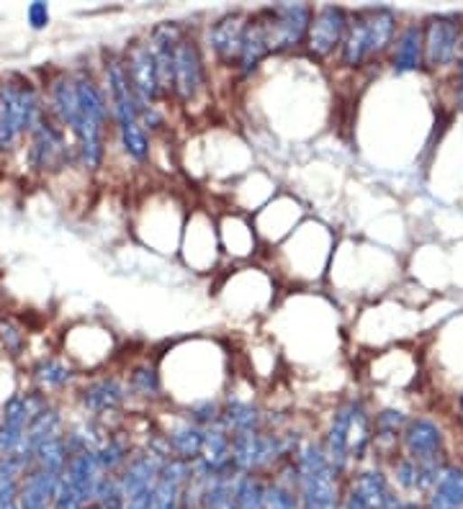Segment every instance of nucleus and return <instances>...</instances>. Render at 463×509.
<instances>
[{"mask_svg": "<svg viewBox=\"0 0 463 509\" xmlns=\"http://www.w3.org/2000/svg\"><path fill=\"white\" fill-rule=\"evenodd\" d=\"M101 83L108 98V111H111V124L116 132L121 153L126 154L132 162L144 165L153 160V136L139 121V101L132 90V83L126 78V69L121 62L119 51H106L101 62Z\"/></svg>", "mask_w": 463, "mask_h": 509, "instance_id": "f257e3e1", "label": "nucleus"}, {"mask_svg": "<svg viewBox=\"0 0 463 509\" xmlns=\"http://www.w3.org/2000/svg\"><path fill=\"white\" fill-rule=\"evenodd\" d=\"M75 75V90H78V126L72 132L75 153L80 168L96 170L106 162V147H108V98L98 75H93L88 68L72 72Z\"/></svg>", "mask_w": 463, "mask_h": 509, "instance_id": "f03ea898", "label": "nucleus"}, {"mask_svg": "<svg viewBox=\"0 0 463 509\" xmlns=\"http://www.w3.org/2000/svg\"><path fill=\"white\" fill-rule=\"evenodd\" d=\"M162 93L165 101L190 111L208 98V65H206L204 42L190 32L175 39L171 50V62L162 72Z\"/></svg>", "mask_w": 463, "mask_h": 509, "instance_id": "7ed1b4c3", "label": "nucleus"}, {"mask_svg": "<svg viewBox=\"0 0 463 509\" xmlns=\"http://www.w3.org/2000/svg\"><path fill=\"white\" fill-rule=\"evenodd\" d=\"M289 460L296 471L293 492L301 509H340V476L327 463L319 438H307Z\"/></svg>", "mask_w": 463, "mask_h": 509, "instance_id": "20e7f679", "label": "nucleus"}, {"mask_svg": "<svg viewBox=\"0 0 463 509\" xmlns=\"http://www.w3.org/2000/svg\"><path fill=\"white\" fill-rule=\"evenodd\" d=\"M44 111V98L29 78L8 75L0 80V153H14Z\"/></svg>", "mask_w": 463, "mask_h": 509, "instance_id": "39448f33", "label": "nucleus"}, {"mask_svg": "<svg viewBox=\"0 0 463 509\" xmlns=\"http://www.w3.org/2000/svg\"><path fill=\"white\" fill-rule=\"evenodd\" d=\"M255 14L268 36L271 57L304 50L311 14H314L311 3H275V5L257 8Z\"/></svg>", "mask_w": 463, "mask_h": 509, "instance_id": "423d86ee", "label": "nucleus"}, {"mask_svg": "<svg viewBox=\"0 0 463 509\" xmlns=\"http://www.w3.org/2000/svg\"><path fill=\"white\" fill-rule=\"evenodd\" d=\"M69 162H78L75 142H68V132L44 111L26 136V165L47 175L68 168Z\"/></svg>", "mask_w": 463, "mask_h": 509, "instance_id": "0eeeda50", "label": "nucleus"}, {"mask_svg": "<svg viewBox=\"0 0 463 509\" xmlns=\"http://www.w3.org/2000/svg\"><path fill=\"white\" fill-rule=\"evenodd\" d=\"M461 14H438V16L425 18V23H422L425 68L430 72H443V69L456 68L458 50H461Z\"/></svg>", "mask_w": 463, "mask_h": 509, "instance_id": "6e6552de", "label": "nucleus"}, {"mask_svg": "<svg viewBox=\"0 0 463 509\" xmlns=\"http://www.w3.org/2000/svg\"><path fill=\"white\" fill-rule=\"evenodd\" d=\"M119 54L139 106H168L165 93H162V83H160L154 54L150 50V44H147V36L132 39Z\"/></svg>", "mask_w": 463, "mask_h": 509, "instance_id": "1a4fd4ad", "label": "nucleus"}, {"mask_svg": "<svg viewBox=\"0 0 463 509\" xmlns=\"http://www.w3.org/2000/svg\"><path fill=\"white\" fill-rule=\"evenodd\" d=\"M129 402L132 399H129L126 381L114 374L96 375V378L86 381L78 391V407L83 412V417L106 424L111 417L121 414Z\"/></svg>", "mask_w": 463, "mask_h": 509, "instance_id": "9d476101", "label": "nucleus"}, {"mask_svg": "<svg viewBox=\"0 0 463 509\" xmlns=\"http://www.w3.org/2000/svg\"><path fill=\"white\" fill-rule=\"evenodd\" d=\"M347 18H350L347 8H340V5H314L307 42H304V50H307L311 60L327 62V60L338 57L345 32H347Z\"/></svg>", "mask_w": 463, "mask_h": 509, "instance_id": "9b49d317", "label": "nucleus"}, {"mask_svg": "<svg viewBox=\"0 0 463 509\" xmlns=\"http://www.w3.org/2000/svg\"><path fill=\"white\" fill-rule=\"evenodd\" d=\"M247 21H250V11H227L222 16L211 18L201 42H204L206 50L211 51L217 65L229 69L237 68Z\"/></svg>", "mask_w": 463, "mask_h": 509, "instance_id": "f8f14e48", "label": "nucleus"}, {"mask_svg": "<svg viewBox=\"0 0 463 509\" xmlns=\"http://www.w3.org/2000/svg\"><path fill=\"white\" fill-rule=\"evenodd\" d=\"M50 404V396L42 391H21L14 393L0 409V456L16 453L23 440V432L42 409Z\"/></svg>", "mask_w": 463, "mask_h": 509, "instance_id": "ddd939ff", "label": "nucleus"}, {"mask_svg": "<svg viewBox=\"0 0 463 509\" xmlns=\"http://www.w3.org/2000/svg\"><path fill=\"white\" fill-rule=\"evenodd\" d=\"M402 499L394 494V486L384 468L371 466L356 476H350L347 489L340 496V509H396Z\"/></svg>", "mask_w": 463, "mask_h": 509, "instance_id": "4468645a", "label": "nucleus"}, {"mask_svg": "<svg viewBox=\"0 0 463 509\" xmlns=\"http://www.w3.org/2000/svg\"><path fill=\"white\" fill-rule=\"evenodd\" d=\"M353 409H356V396H347L343 402H338L335 409L329 412L322 432V450H325L327 463L332 466V471L343 478V474L353 466L350 450H347V435H350V420H353Z\"/></svg>", "mask_w": 463, "mask_h": 509, "instance_id": "2eb2a0df", "label": "nucleus"}, {"mask_svg": "<svg viewBox=\"0 0 463 509\" xmlns=\"http://www.w3.org/2000/svg\"><path fill=\"white\" fill-rule=\"evenodd\" d=\"M402 456L417 463H446L443 430L430 417H410L402 432Z\"/></svg>", "mask_w": 463, "mask_h": 509, "instance_id": "dca6fc26", "label": "nucleus"}, {"mask_svg": "<svg viewBox=\"0 0 463 509\" xmlns=\"http://www.w3.org/2000/svg\"><path fill=\"white\" fill-rule=\"evenodd\" d=\"M47 114L57 121L65 132H75L78 126V90L72 72L51 75L47 85Z\"/></svg>", "mask_w": 463, "mask_h": 509, "instance_id": "f3484780", "label": "nucleus"}, {"mask_svg": "<svg viewBox=\"0 0 463 509\" xmlns=\"http://www.w3.org/2000/svg\"><path fill=\"white\" fill-rule=\"evenodd\" d=\"M389 68L396 75H407L425 68V42H422V23L412 21L399 26L394 47L389 51Z\"/></svg>", "mask_w": 463, "mask_h": 509, "instance_id": "a211bd4d", "label": "nucleus"}, {"mask_svg": "<svg viewBox=\"0 0 463 509\" xmlns=\"http://www.w3.org/2000/svg\"><path fill=\"white\" fill-rule=\"evenodd\" d=\"M193 463L211 476L237 474L235 466H232V435L224 430L222 424L204 427L201 453H199V458L193 460Z\"/></svg>", "mask_w": 463, "mask_h": 509, "instance_id": "6ab92c4d", "label": "nucleus"}, {"mask_svg": "<svg viewBox=\"0 0 463 509\" xmlns=\"http://www.w3.org/2000/svg\"><path fill=\"white\" fill-rule=\"evenodd\" d=\"M338 65L343 69H360L374 62L371 57V39H368V26H366V16L363 8L350 11L347 18V32H345L343 44L338 51Z\"/></svg>", "mask_w": 463, "mask_h": 509, "instance_id": "aec40b11", "label": "nucleus"}, {"mask_svg": "<svg viewBox=\"0 0 463 509\" xmlns=\"http://www.w3.org/2000/svg\"><path fill=\"white\" fill-rule=\"evenodd\" d=\"M219 424L229 435L247 432V430H263L265 427V409L260 407L253 396H240V393L229 391L222 399Z\"/></svg>", "mask_w": 463, "mask_h": 509, "instance_id": "412c9836", "label": "nucleus"}, {"mask_svg": "<svg viewBox=\"0 0 463 509\" xmlns=\"http://www.w3.org/2000/svg\"><path fill=\"white\" fill-rule=\"evenodd\" d=\"M62 474L47 471L42 466H32L23 471L21 484H18V507L21 509H51L54 492Z\"/></svg>", "mask_w": 463, "mask_h": 509, "instance_id": "4be33fe9", "label": "nucleus"}, {"mask_svg": "<svg viewBox=\"0 0 463 509\" xmlns=\"http://www.w3.org/2000/svg\"><path fill=\"white\" fill-rule=\"evenodd\" d=\"M65 481L69 486L78 492V496L86 502V504H93L96 499V489L101 484L106 474H103L101 463H98V456L96 450H80V453H72L68 460V468H65Z\"/></svg>", "mask_w": 463, "mask_h": 509, "instance_id": "5701e85b", "label": "nucleus"}, {"mask_svg": "<svg viewBox=\"0 0 463 509\" xmlns=\"http://www.w3.org/2000/svg\"><path fill=\"white\" fill-rule=\"evenodd\" d=\"M160 430L168 440L172 458L189 460V463L199 458L201 442H204V427L190 422L189 417L181 412V414H172L171 424H160Z\"/></svg>", "mask_w": 463, "mask_h": 509, "instance_id": "b1692460", "label": "nucleus"}, {"mask_svg": "<svg viewBox=\"0 0 463 509\" xmlns=\"http://www.w3.org/2000/svg\"><path fill=\"white\" fill-rule=\"evenodd\" d=\"M410 422V417L399 409H378L374 414V442L371 450L384 456V458H396V453L402 450V432Z\"/></svg>", "mask_w": 463, "mask_h": 509, "instance_id": "393cba45", "label": "nucleus"}, {"mask_svg": "<svg viewBox=\"0 0 463 509\" xmlns=\"http://www.w3.org/2000/svg\"><path fill=\"white\" fill-rule=\"evenodd\" d=\"M126 389H129V399L132 402H142V404H157L165 399L162 393V375L160 368L153 360H137L129 366V371L124 375Z\"/></svg>", "mask_w": 463, "mask_h": 509, "instance_id": "a878e982", "label": "nucleus"}, {"mask_svg": "<svg viewBox=\"0 0 463 509\" xmlns=\"http://www.w3.org/2000/svg\"><path fill=\"white\" fill-rule=\"evenodd\" d=\"M271 57V47H268V36L265 29L260 23L255 11H250V21H247V32H245V42H242L240 60H237V68L235 72L240 75L242 80L253 78L260 65Z\"/></svg>", "mask_w": 463, "mask_h": 509, "instance_id": "bb28decb", "label": "nucleus"}, {"mask_svg": "<svg viewBox=\"0 0 463 509\" xmlns=\"http://www.w3.org/2000/svg\"><path fill=\"white\" fill-rule=\"evenodd\" d=\"M422 509H463V466L448 463L425 496Z\"/></svg>", "mask_w": 463, "mask_h": 509, "instance_id": "cd10ccee", "label": "nucleus"}, {"mask_svg": "<svg viewBox=\"0 0 463 509\" xmlns=\"http://www.w3.org/2000/svg\"><path fill=\"white\" fill-rule=\"evenodd\" d=\"M132 432H126V430H119V427H111V432H108V438L101 442V448L96 450V456H98V463H101L103 474L106 476H116L126 466V460L132 458V453L137 450L134 445H132V438H129Z\"/></svg>", "mask_w": 463, "mask_h": 509, "instance_id": "c85d7f7f", "label": "nucleus"}, {"mask_svg": "<svg viewBox=\"0 0 463 509\" xmlns=\"http://www.w3.org/2000/svg\"><path fill=\"white\" fill-rule=\"evenodd\" d=\"M36 391L50 393V391H65L75 381V368L65 363L62 357H42L32 368Z\"/></svg>", "mask_w": 463, "mask_h": 509, "instance_id": "c756f323", "label": "nucleus"}, {"mask_svg": "<svg viewBox=\"0 0 463 509\" xmlns=\"http://www.w3.org/2000/svg\"><path fill=\"white\" fill-rule=\"evenodd\" d=\"M265 481L253 474H235L232 478V504L235 509H263Z\"/></svg>", "mask_w": 463, "mask_h": 509, "instance_id": "7c9ffc66", "label": "nucleus"}, {"mask_svg": "<svg viewBox=\"0 0 463 509\" xmlns=\"http://www.w3.org/2000/svg\"><path fill=\"white\" fill-rule=\"evenodd\" d=\"M69 456H72V453H69L65 435H57V438L47 440L36 450L34 466H42V468H47V471H54V474H65Z\"/></svg>", "mask_w": 463, "mask_h": 509, "instance_id": "2f4dec72", "label": "nucleus"}, {"mask_svg": "<svg viewBox=\"0 0 463 509\" xmlns=\"http://www.w3.org/2000/svg\"><path fill=\"white\" fill-rule=\"evenodd\" d=\"M263 509H301L299 496L289 486H283L281 481H265V492H263Z\"/></svg>", "mask_w": 463, "mask_h": 509, "instance_id": "473e14b6", "label": "nucleus"}, {"mask_svg": "<svg viewBox=\"0 0 463 509\" xmlns=\"http://www.w3.org/2000/svg\"><path fill=\"white\" fill-rule=\"evenodd\" d=\"M0 342H3V347H5L11 356H18L21 347H23V332H21V327H18L16 322H11V319H0Z\"/></svg>", "mask_w": 463, "mask_h": 509, "instance_id": "72a5a7b5", "label": "nucleus"}, {"mask_svg": "<svg viewBox=\"0 0 463 509\" xmlns=\"http://www.w3.org/2000/svg\"><path fill=\"white\" fill-rule=\"evenodd\" d=\"M50 5L47 3H32L29 8H26V21H29V26L34 29V32H39V29H47L50 26Z\"/></svg>", "mask_w": 463, "mask_h": 509, "instance_id": "f704fd0d", "label": "nucleus"}, {"mask_svg": "<svg viewBox=\"0 0 463 509\" xmlns=\"http://www.w3.org/2000/svg\"><path fill=\"white\" fill-rule=\"evenodd\" d=\"M456 106L463 111V36L461 50H458V60H456Z\"/></svg>", "mask_w": 463, "mask_h": 509, "instance_id": "c9c22d12", "label": "nucleus"}, {"mask_svg": "<svg viewBox=\"0 0 463 509\" xmlns=\"http://www.w3.org/2000/svg\"><path fill=\"white\" fill-rule=\"evenodd\" d=\"M396 509H422V507H420L417 502H399V504H396Z\"/></svg>", "mask_w": 463, "mask_h": 509, "instance_id": "e433bc0d", "label": "nucleus"}, {"mask_svg": "<svg viewBox=\"0 0 463 509\" xmlns=\"http://www.w3.org/2000/svg\"><path fill=\"white\" fill-rule=\"evenodd\" d=\"M160 509H183V504H171V507H160Z\"/></svg>", "mask_w": 463, "mask_h": 509, "instance_id": "4c0bfd02", "label": "nucleus"}]
</instances>
